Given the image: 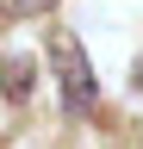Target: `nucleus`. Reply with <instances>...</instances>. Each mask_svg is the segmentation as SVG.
Masks as SVG:
<instances>
[{
  "instance_id": "obj_4",
  "label": "nucleus",
  "mask_w": 143,
  "mask_h": 149,
  "mask_svg": "<svg viewBox=\"0 0 143 149\" xmlns=\"http://www.w3.org/2000/svg\"><path fill=\"white\" fill-rule=\"evenodd\" d=\"M137 87H143V62H137Z\"/></svg>"
},
{
  "instance_id": "obj_3",
  "label": "nucleus",
  "mask_w": 143,
  "mask_h": 149,
  "mask_svg": "<svg viewBox=\"0 0 143 149\" xmlns=\"http://www.w3.org/2000/svg\"><path fill=\"white\" fill-rule=\"evenodd\" d=\"M0 6H6V13H19V19H25V13H50V6H56V0H0Z\"/></svg>"
},
{
  "instance_id": "obj_2",
  "label": "nucleus",
  "mask_w": 143,
  "mask_h": 149,
  "mask_svg": "<svg viewBox=\"0 0 143 149\" xmlns=\"http://www.w3.org/2000/svg\"><path fill=\"white\" fill-rule=\"evenodd\" d=\"M31 81H38V68H31V56H6V68H0V87H6V100H31Z\"/></svg>"
},
{
  "instance_id": "obj_1",
  "label": "nucleus",
  "mask_w": 143,
  "mask_h": 149,
  "mask_svg": "<svg viewBox=\"0 0 143 149\" xmlns=\"http://www.w3.org/2000/svg\"><path fill=\"white\" fill-rule=\"evenodd\" d=\"M50 56H56V81H62V106L75 112V118H87V112L100 106V81H93V68H87V50L75 44V37H56V44H50Z\"/></svg>"
}]
</instances>
